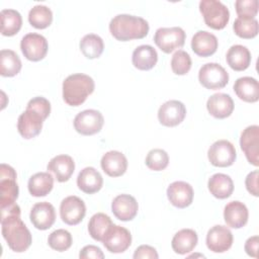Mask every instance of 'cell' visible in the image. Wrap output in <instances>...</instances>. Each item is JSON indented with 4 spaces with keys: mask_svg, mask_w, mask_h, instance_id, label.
I'll return each instance as SVG.
<instances>
[{
    "mask_svg": "<svg viewBox=\"0 0 259 259\" xmlns=\"http://www.w3.org/2000/svg\"><path fill=\"white\" fill-rule=\"evenodd\" d=\"M1 227L3 238L12 251L21 253L30 247L31 234L20 219V207L16 202L1 207Z\"/></svg>",
    "mask_w": 259,
    "mask_h": 259,
    "instance_id": "1",
    "label": "cell"
},
{
    "mask_svg": "<svg viewBox=\"0 0 259 259\" xmlns=\"http://www.w3.org/2000/svg\"><path fill=\"white\" fill-rule=\"evenodd\" d=\"M109 31L114 38L120 41L141 39L149 32V23L140 16L118 14L110 20Z\"/></svg>",
    "mask_w": 259,
    "mask_h": 259,
    "instance_id": "2",
    "label": "cell"
},
{
    "mask_svg": "<svg viewBox=\"0 0 259 259\" xmlns=\"http://www.w3.org/2000/svg\"><path fill=\"white\" fill-rule=\"evenodd\" d=\"M95 84L86 74H72L63 81V99L70 106L81 105L93 93Z\"/></svg>",
    "mask_w": 259,
    "mask_h": 259,
    "instance_id": "3",
    "label": "cell"
},
{
    "mask_svg": "<svg viewBox=\"0 0 259 259\" xmlns=\"http://www.w3.org/2000/svg\"><path fill=\"white\" fill-rule=\"evenodd\" d=\"M199 11L203 16L205 24L212 29H223L229 22L230 11L228 7L219 0H201Z\"/></svg>",
    "mask_w": 259,
    "mask_h": 259,
    "instance_id": "4",
    "label": "cell"
},
{
    "mask_svg": "<svg viewBox=\"0 0 259 259\" xmlns=\"http://www.w3.org/2000/svg\"><path fill=\"white\" fill-rule=\"evenodd\" d=\"M16 172L15 170L7 165L2 163L0 166V205L5 207L15 203L18 194L19 188L16 182Z\"/></svg>",
    "mask_w": 259,
    "mask_h": 259,
    "instance_id": "5",
    "label": "cell"
},
{
    "mask_svg": "<svg viewBox=\"0 0 259 259\" xmlns=\"http://www.w3.org/2000/svg\"><path fill=\"white\" fill-rule=\"evenodd\" d=\"M186 38L185 31L179 26L160 27L156 30L154 41L156 46L166 54H170L176 49L184 46Z\"/></svg>",
    "mask_w": 259,
    "mask_h": 259,
    "instance_id": "6",
    "label": "cell"
},
{
    "mask_svg": "<svg viewBox=\"0 0 259 259\" xmlns=\"http://www.w3.org/2000/svg\"><path fill=\"white\" fill-rule=\"evenodd\" d=\"M199 83L206 89L217 90L224 88L229 82V74L218 63H206L198 72Z\"/></svg>",
    "mask_w": 259,
    "mask_h": 259,
    "instance_id": "7",
    "label": "cell"
},
{
    "mask_svg": "<svg viewBox=\"0 0 259 259\" xmlns=\"http://www.w3.org/2000/svg\"><path fill=\"white\" fill-rule=\"evenodd\" d=\"M47 117L33 107L26 106L25 111H23L17 120V131L19 135L26 139L35 138L42 128V122Z\"/></svg>",
    "mask_w": 259,
    "mask_h": 259,
    "instance_id": "8",
    "label": "cell"
},
{
    "mask_svg": "<svg viewBox=\"0 0 259 259\" xmlns=\"http://www.w3.org/2000/svg\"><path fill=\"white\" fill-rule=\"evenodd\" d=\"M104 117L95 109H86L79 112L74 118V128L83 136H92L99 133L103 126Z\"/></svg>",
    "mask_w": 259,
    "mask_h": 259,
    "instance_id": "9",
    "label": "cell"
},
{
    "mask_svg": "<svg viewBox=\"0 0 259 259\" xmlns=\"http://www.w3.org/2000/svg\"><path fill=\"white\" fill-rule=\"evenodd\" d=\"M48 49L49 45L47 38L35 32L25 34L20 41V50L23 56L32 62L42 60L47 56Z\"/></svg>",
    "mask_w": 259,
    "mask_h": 259,
    "instance_id": "10",
    "label": "cell"
},
{
    "mask_svg": "<svg viewBox=\"0 0 259 259\" xmlns=\"http://www.w3.org/2000/svg\"><path fill=\"white\" fill-rule=\"evenodd\" d=\"M207 157L210 164L215 167H229L234 164L237 153L231 142L228 140H219L209 147Z\"/></svg>",
    "mask_w": 259,
    "mask_h": 259,
    "instance_id": "11",
    "label": "cell"
},
{
    "mask_svg": "<svg viewBox=\"0 0 259 259\" xmlns=\"http://www.w3.org/2000/svg\"><path fill=\"white\" fill-rule=\"evenodd\" d=\"M102 244L110 253H122L131 246L132 235L127 229L112 224L106 232Z\"/></svg>",
    "mask_w": 259,
    "mask_h": 259,
    "instance_id": "12",
    "label": "cell"
},
{
    "mask_svg": "<svg viewBox=\"0 0 259 259\" xmlns=\"http://www.w3.org/2000/svg\"><path fill=\"white\" fill-rule=\"evenodd\" d=\"M86 214V205L84 201L75 195L64 198L60 204V215L62 221L69 225H78Z\"/></svg>",
    "mask_w": 259,
    "mask_h": 259,
    "instance_id": "13",
    "label": "cell"
},
{
    "mask_svg": "<svg viewBox=\"0 0 259 259\" xmlns=\"http://www.w3.org/2000/svg\"><path fill=\"white\" fill-rule=\"evenodd\" d=\"M240 146L248 162L259 166V126L249 125L241 134Z\"/></svg>",
    "mask_w": 259,
    "mask_h": 259,
    "instance_id": "14",
    "label": "cell"
},
{
    "mask_svg": "<svg viewBox=\"0 0 259 259\" xmlns=\"http://www.w3.org/2000/svg\"><path fill=\"white\" fill-rule=\"evenodd\" d=\"M206 246L213 253H224L233 244V234L226 226L215 225L206 234Z\"/></svg>",
    "mask_w": 259,
    "mask_h": 259,
    "instance_id": "15",
    "label": "cell"
},
{
    "mask_svg": "<svg viewBox=\"0 0 259 259\" xmlns=\"http://www.w3.org/2000/svg\"><path fill=\"white\" fill-rule=\"evenodd\" d=\"M186 107L179 100H169L163 103L158 110V119L165 126H176L183 121Z\"/></svg>",
    "mask_w": 259,
    "mask_h": 259,
    "instance_id": "16",
    "label": "cell"
},
{
    "mask_svg": "<svg viewBox=\"0 0 259 259\" xmlns=\"http://www.w3.org/2000/svg\"><path fill=\"white\" fill-rule=\"evenodd\" d=\"M29 219L33 227L37 230H48L54 225L56 221L55 207L48 201L37 202L32 206Z\"/></svg>",
    "mask_w": 259,
    "mask_h": 259,
    "instance_id": "17",
    "label": "cell"
},
{
    "mask_svg": "<svg viewBox=\"0 0 259 259\" xmlns=\"http://www.w3.org/2000/svg\"><path fill=\"white\" fill-rule=\"evenodd\" d=\"M193 188L185 181H175L167 188V197L172 205L178 208H185L192 203Z\"/></svg>",
    "mask_w": 259,
    "mask_h": 259,
    "instance_id": "18",
    "label": "cell"
},
{
    "mask_svg": "<svg viewBox=\"0 0 259 259\" xmlns=\"http://www.w3.org/2000/svg\"><path fill=\"white\" fill-rule=\"evenodd\" d=\"M139 205L130 194H119L111 202V210L116 219L122 222L132 221L138 213Z\"/></svg>",
    "mask_w": 259,
    "mask_h": 259,
    "instance_id": "19",
    "label": "cell"
},
{
    "mask_svg": "<svg viewBox=\"0 0 259 259\" xmlns=\"http://www.w3.org/2000/svg\"><path fill=\"white\" fill-rule=\"evenodd\" d=\"M219 46L218 38L214 34L205 31L198 30L192 36L191 49L199 57H209L217 52Z\"/></svg>",
    "mask_w": 259,
    "mask_h": 259,
    "instance_id": "20",
    "label": "cell"
},
{
    "mask_svg": "<svg viewBox=\"0 0 259 259\" xmlns=\"http://www.w3.org/2000/svg\"><path fill=\"white\" fill-rule=\"evenodd\" d=\"M100 165L103 172L108 176L118 177L125 173L127 169V160L121 152L109 151L102 156Z\"/></svg>",
    "mask_w": 259,
    "mask_h": 259,
    "instance_id": "21",
    "label": "cell"
},
{
    "mask_svg": "<svg viewBox=\"0 0 259 259\" xmlns=\"http://www.w3.org/2000/svg\"><path fill=\"white\" fill-rule=\"evenodd\" d=\"M249 218V211L247 206L239 201L234 200L229 202L224 209V219L226 224L233 229L243 228Z\"/></svg>",
    "mask_w": 259,
    "mask_h": 259,
    "instance_id": "22",
    "label": "cell"
},
{
    "mask_svg": "<svg viewBox=\"0 0 259 259\" xmlns=\"http://www.w3.org/2000/svg\"><path fill=\"white\" fill-rule=\"evenodd\" d=\"M206 108L210 115L215 118L229 117L234 110V101L229 94L215 93L206 102Z\"/></svg>",
    "mask_w": 259,
    "mask_h": 259,
    "instance_id": "23",
    "label": "cell"
},
{
    "mask_svg": "<svg viewBox=\"0 0 259 259\" xmlns=\"http://www.w3.org/2000/svg\"><path fill=\"white\" fill-rule=\"evenodd\" d=\"M102 185L103 178L95 168L86 167L79 172L77 177V186L81 191L87 194H93L99 191Z\"/></svg>",
    "mask_w": 259,
    "mask_h": 259,
    "instance_id": "24",
    "label": "cell"
},
{
    "mask_svg": "<svg viewBox=\"0 0 259 259\" xmlns=\"http://www.w3.org/2000/svg\"><path fill=\"white\" fill-rule=\"evenodd\" d=\"M47 168L55 174L59 182H66L74 173L75 163L69 155H58L51 159Z\"/></svg>",
    "mask_w": 259,
    "mask_h": 259,
    "instance_id": "25",
    "label": "cell"
},
{
    "mask_svg": "<svg viewBox=\"0 0 259 259\" xmlns=\"http://www.w3.org/2000/svg\"><path fill=\"white\" fill-rule=\"evenodd\" d=\"M234 91L236 95L243 101L253 103L259 99V84L253 77H241L234 83Z\"/></svg>",
    "mask_w": 259,
    "mask_h": 259,
    "instance_id": "26",
    "label": "cell"
},
{
    "mask_svg": "<svg viewBox=\"0 0 259 259\" xmlns=\"http://www.w3.org/2000/svg\"><path fill=\"white\" fill-rule=\"evenodd\" d=\"M158 61V54L156 50L149 45H142L135 49L132 56V62L135 68L148 71L155 67Z\"/></svg>",
    "mask_w": 259,
    "mask_h": 259,
    "instance_id": "27",
    "label": "cell"
},
{
    "mask_svg": "<svg viewBox=\"0 0 259 259\" xmlns=\"http://www.w3.org/2000/svg\"><path fill=\"white\" fill-rule=\"evenodd\" d=\"M207 187L209 192L219 199H225L232 195L234 182L232 178L224 173H215L208 179Z\"/></svg>",
    "mask_w": 259,
    "mask_h": 259,
    "instance_id": "28",
    "label": "cell"
},
{
    "mask_svg": "<svg viewBox=\"0 0 259 259\" xmlns=\"http://www.w3.org/2000/svg\"><path fill=\"white\" fill-rule=\"evenodd\" d=\"M198 237L194 230L182 229L174 235L171 246L175 253L184 255L191 252L196 247Z\"/></svg>",
    "mask_w": 259,
    "mask_h": 259,
    "instance_id": "29",
    "label": "cell"
},
{
    "mask_svg": "<svg viewBox=\"0 0 259 259\" xmlns=\"http://www.w3.org/2000/svg\"><path fill=\"white\" fill-rule=\"evenodd\" d=\"M228 65L235 71L246 70L251 63V53L242 45L232 46L226 56Z\"/></svg>",
    "mask_w": 259,
    "mask_h": 259,
    "instance_id": "30",
    "label": "cell"
},
{
    "mask_svg": "<svg viewBox=\"0 0 259 259\" xmlns=\"http://www.w3.org/2000/svg\"><path fill=\"white\" fill-rule=\"evenodd\" d=\"M54 186V178L49 172L33 174L28 180V191L32 196L40 197L48 195Z\"/></svg>",
    "mask_w": 259,
    "mask_h": 259,
    "instance_id": "31",
    "label": "cell"
},
{
    "mask_svg": "<svg viewBox=\"0 0 259 259\" xmlns=\"http://www.w3.org/2000/svg\"><path fill=\"white\" fill-rule=\"evenodd\" d=\"M1 33L5 36L16 34L22 25V17L17 10L3 9L0 13Z\"/></svg>",
    "mask_w": 259,
    "mask_h": 259,
    "instance_id": "32",
    "label": "cell"
},
{
    "mask_svg": "<svg viewBox=\"0 0 259 259\" xmlns=\"http://www.w3.org/2000/svg\"><path fill=\"white\" fill-rule=\"evenodd\" d=\"M22 64L18 55L11 50H2L0 53V74L3 77H13L21 70Z\"/></svg>",
    "mask_w": 259,
    "mask_h": 259,
    "instance_id": "33",
    "label": "cell"
},
{
    "mask_svg": "<svg viewBox=\"0 0 259 259\" xmlns=\"http://www.w3.org/2000/svg\"><path fill=\"white\" fill-rule=\"evenodd\" d=\"M111 219L102 212H97L93 214L88 223L89 235L96 241L102 242L106 232L112 226Z\"/></svg>",
    "mask_w": 259,
    "mask_h": 259,
    "instance_id": "34",
    "label": "cell"
},
{
    "mask_svg": "<svg viewBox=\"0 0 259 259\" xmlns=\"http://www.w3.org/2000/svg\"><path fill=\"white\" fill-rule=\"evenodd\" d=\"M80 51L87 59H96L101 56L104 50L103 39L94 33L84 35L80 40Z\"/></svg>",
    "mask_w": 259,
    "mask_h": 259,
    "instance_id": "35",
    "label": "cell"
},
{
    "mask_svg": "<svg viewBox=\"0 0 259 259\" xmlns=\"http://www.w3.org/2000/svg\"><path fill=\"white\" fill-rule=\"evenodd\" d=\"M28 21L34 28H47L53 21V12L46 5H35L29 10Z\"/></svg>",
    "mask_w": 259,
    "mask_h": 259,
    "instance_id": "36",
    "label": "cell"
},
{
    "mask_svg": "<svg viewBox=\"0 0 259 259\" xmlns=\"http://www.w3.org/2000/svg\"><path fill=\"white\" fill-rule=\"evenodd\" d=\"M233 29L239 37L249 39L255 37L258 34L259 24L255 18L238 16L233 24Z\"/></svg>",
    "mask_w": 259,
    "mask_h": 259,
    "instance_id": "37",
    "label": "cell"
},
{
    "mask_svg": "<svg viewBox=\"0 0 259 259\" xmlns=\"http://www.w3.org/2000/svg\"><path fill=\"white\" fill-rule=\"evenodd\" d=\"M72 235L64 229H59L52 232L48 238L49 246L58 252H64L72 246Z\"/></svg>",
    "mask_w": 259,
    "mask_h": 259,
    "instance_id": "38",
    "label": "cell"
},
{
    "mask_svg": "<svg viewBox=\"0 0 259 259\" xmlns=\"http://www.w3.org/2000/svg\"><path fill=\"white\" fill-rule=\"evenodd\" d=\"M145 163L153 171H162L169 164V156L162 149H153L148 153Z\"/></svg>",
    "mask_w": 259,
    "mask_h": 259,
    "instance_id": "39",
    "label": "cell"
},
{
    "mask_svg": "<svg viewBox=\"0 0 259 259\" xmlns=\"http://www.w3.org/2000/svg\"><path fill=\"white\" fill-rule=\"evenodd\" d=\"M191 68V58L189 54L183 50L174 53L171 59V69L176 75H185Z\"/></svg>",
    "mask_w": 259,
    "mask_h": 259,
    "instance_id": "40",
    "label": "cell"
},
{
    "mask_svg": "<svg viewBox=\"0 0 259 259\" xmlns=\"http://www.w3.org/2000/svg\"><path fill=\"white\" fill-rule=\"evenodd\" d=\"M235 8L238 16L255 18L258 13V1L257 0H237L235 2Z\"/></svg>",
    "mask_w": 259,
    "mask_h": 259,
    "instance_id": "41",
    "label": "cell"
},
{
    "mask_svg": "<svg viewBox=\"0 0 259 259\" xmlns=\"http://www.w3.org/2000/svg\"><path fill=\"white\" fill-rule=\"evenodd\" d=\"M79 257L81 259H88V258L103 259L104 254L99 247L94 245H87L82 248V250L79 253Z\"/></svg>",
    "mask_w": 259,
    "mask_h": 259,
    "instance_id": "42",
    "label": "cell"
},
{
    "mask_svg": "<svg viewBox=\"0 0 259 259\" xmlns=\"http://www.w3.org/2000/svg\"><path fill=\"white\" fill-rule=\"evenodd\" d=\"M258 170H254L250 172L246 179H245V185L249 193H251L254 196L259 195V190H258Z\"/></svg>",
    "mask_w": 259,
    "mask_h": 259,
    "instance_id": "43",
    "label": "cell"
},
{
    "mask_svg": "<svg viewBox=\"0 0 259 259\" xmlns=\"http://www.w3.org/2000/svg\"><path fill=\"white\" fill-rule=\"evenodd\" d=\"M135 259L139 258H151V259H157L159 257L156 249L154 247H151L149 245H141L138 247L134 253L133 256Z\"/></svg>",
    "mask_w": 259,
    "mask_h": 259,
    "instance_id": "44",
    "label": "cell"
},
{
    "mask_svg": "<svg viewBox=\"0 0 259 259\" xmlns=\"http://www.w3.org/2000/svg\"><path fill=\"white\" fill-rule=\"evenodd\" d=\"M258 246H259V237L258 236H253L250 237L246 243H245V251L246 253L253 257V258H257L258 257Z\"/></svg>",
    "mask_w": 259,
    "mask_h": 259,
    "instance_id": "45",
    "label": "cell"
}]
</instances>
